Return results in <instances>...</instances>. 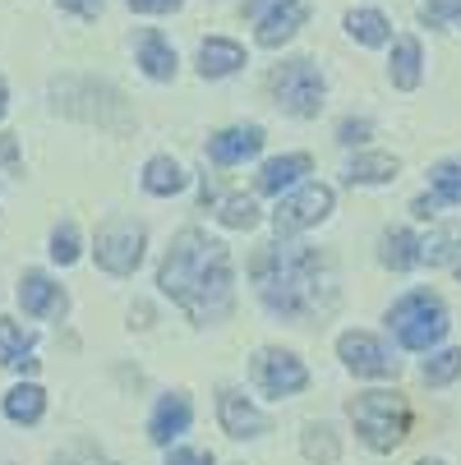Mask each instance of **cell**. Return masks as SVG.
Here are the masks:
<instances>
[{
	"label": "cell",
	"instance_id": "5",
	"mask_svg": "<svg viewBox=\"0 0 461 465\" xmlns=\"http://www.w3.org/2000/svg\"><path fill=\"white\" fill-rule=\"evenodd\" d=\"M144 226L139 222H129V217H111L97 226V240H93V258H97V268L111 272V277H129L144 262Z\"/></svg>",
	"mask_w": 461,
	"mask_h": 465
},
{
	"label": "cell",
	"instance_id": "9",
	"mask_svg": "<svg viewBox=\"0 0 461 465\" xmlns=\"http://www.w3.org/2000/svg\"><path fill=\"white\" fill-rule=\"evenodd\" d=\"M337 355H342L346 369L360 373V378H392V373H397V360H392V355L383 351V341L369 337V331H346V337L337 341Z\"/></svg>",
	"mask_w": 461,
	"mask_h": 465
},
{
	"label": "cell",
	"instance_id": "11",
	"mask_svg": "<svg viewBox=\"0 0 461 465\" xmlns=\"http://www.w3.org/2000/svg\"><path fill=\"white\" fill-rule=\"evenodd\" d=\"M263 148V129L258 124H240V129H222V134L208 139V157L217 166H240Z\"/></svg>",
	"mask_w": 461,
	"mask_h": 465
},
{
	"label": "cell",
	"instance_id": "17",
	"mask_svg": "<svg viewBox=\"0 0 461 465\" xmlns=\"http://www.w3.org/2000/svg\"><path fill=\"white\" fill-rule=\"evenodd\" d=\"M420 64H425V51L416 37H397L392 42V64H387V74H392V88H420Z\"/></svg>",
	"mask_w": 461,
	"mask_h": 465
},
{
	"label": "cell",
	"instance_id": "37",
	"mask_svg": "<svg viewBox=\"0 0 461 465\" xmlns=\"http://www.w3.org/2000/svg\"><path fill=\"white\" fill-rule=\"evenodd\" d=\"M70 465H115V460H102V456H79V460H70Z\"/></svg>",
	"mask_w": 461,
	"mask_h": 465
},
{
	"label": "cell",
	"instance_id": "6",
	"mask_svg": "<svg viewBox=\"0 0 461 465\" xmlns=\"http://www.w3.org/2000/svg\"><path fill=\"white\" fill-rule=\"evenodd\" d=\"M273 93H277L282 111L309 120V115L323 111V93L327 88H323V74L314 70L309 60H286V64H277V74H273Z\"/></svg>",
	"mask_w": 461,
	"mask_h": 465
},
{
	"label": "cell",
	"instance_id": "33",
	"mask_svg": "<svg viewBox=\"0 0 461 465\" xmlns=\"http://www.w3.org/2000/svg\"><path fill=\"white\" fill-rule=\"evenodd\" d=\"M0 166H5V171H19V166H24V157H19V143H15V134H0Z\"/></svg>",
	"mask_w": 461,
	"mask_h": 465
},
{
	"label": "cell",
	"instance_id": "15",
	"mask_svg": "<svg viewBox=\"0 0 461 465\" xmlns=\"http://www.w3.org/2000/svg\"><path fill=\"white\" fill-rule=\"evenodd\" d=\"M240 64H245V46L231 42V37H208L199 46V74L204 79H226V74L240 70Z\"/></svg>",
	"mask_w": 461,
	"mask_h": 465
},
{
	"label": "cell",
	"instance_id": "26",
	"mask_svg": "<svg viewBox=\"0 0 461 465\" xmlns=\"http://www.w3.org/2000/svg\"><path fill=\"white\" fill-rule=\"evenodd\" d=\"M217 217H222V226H231V231H249V226H258V203H254L249 193H231Z\"/></svg>",
	"mask_w": 461,
	"mask_h": 465
},
{
	"label": "cell",
	"instance_id": "12",
	"mask_svg": "<svg viewBox=\"0 0 461 465\" xmlns=\"http://www.w3.org/2000/svg\"><path fill=\"white\" fill-rule=\"evenodd\" d=\"M19 304H24V313H33V318H55V313H65V291H60L46 272H24V282H19Z\"/></svg>",
	"mask_w": 461,
	"mask_h": 465
},
{
	"label": "cell",
	"instance_id": "2",
	"mask_svg": "<svg viewBox=\"0 0 461 465\" xmlns=\"http://www.w3.org/2000/svg\"><path fill=\"white\" fill-rule=\"evenodd\" d=\"M157 286L194 318V322H222L231 313V253L208 231H180L157 268Z\"/></svg>",
	"mask_w": 461,
	"mask_h": 465
},
{
	"label": "cell",
	"instance_id": "7",
	"mask_svg": "<svg viewBox=\"0 0 461 465\" xmlns=\"http://www.w3.org/2000/svg\"><path fill=\"white\" fill-rule=\"evenodd\" d=\"M327 213H333V189H327V184H300L291 198L277 203L273 226H277V235H296V231L318 226Z\"/></svg>",
	"mask_w": 461,
	"mask_h": 465
},
{
	"label": "cell",
	"instance_id": "18",
	"mask_svg": "<svg viewBox=\"0 0 461 465\" xmlns=\"http://www.w3.org/2000/svg\"><path fill=\"white\" fill-rule=\"evenodd\" d=\"M139 64H144V74L157 79V84L175 79V51H171V42H166L157 28H148V33L139 37Z\"/></svg>",
	"mask_w": 461,
	"mask_h": 465
},
{
	"label": "cell",
	"instance_id": "10",
	"mask_svg": "<svg viewBox=\"0 0 461 465\" xmlns=\"http://www.w3.org/2000/svg\"><path fill=\"white\" fill-rule=\"evenodd\" d=\"M309 19V5L305 0H273V10L258 19V46H282L300 33V24Z\"/></svg>",
	"mask_w": 461,
	"mask_h": 465
},
{
	"label": "cell",
	"instance_id": "21",
	"mask_svg": "<svg viewBox=\"0 0 461 465\" xmlns=\"http://www.w3.org/2000/svg\"><path fill=\"white\" fill-rule=\"evenodd\" d=\"M300 451H305L309 465H333L342 456V442H337V433L327 429V424H309L305 438H300Z\"/></svg>",
	"mask_w": 461,
	"mask_h": 465
},
{
	"label": "cell",
	"instance_id": "1",
	"mask_svg": "<svg viewBox=\"0 0 461 465\" xmlns=\"http://www.w3.org/2000/svg\"><path fill=\"white\" fill-rule=\"evenodd\" d=\"M254 286L258 300L268 304L277 318L286 322H314L327 318L337 304V272H333V258L318 253L314 244H263V253L254 258Z\"/></svg>",
	"mask_w": 461,
	"mask_h": 465
},
{
	"label": "cell",
	"instance_id": "32",
	"mask_svg": "<svg viewBox=\"0 0 461 465\" xmlns=\"http://www.w3.org/2000/svg\"><path fill=\"white\" fill-rule=\"evenodd\" d=\"M166 465H213V451H189V447H175L166 456Z\"/></svg>",
	"mask_w": 461,
	"mask_h": 465
},
{
	"label": "cell",
	"instance_id": "38",
	"mask_svg": "<svg viewBox=\"0 0 461 465\" xmlns=\"http://www.w3.org/2000/svg\"><path fill=\"white\" fill-rule=\"evenodd\" d=\"M10 111V88H5V79H0V115Z\"/></svg>",
	"mask_w": 461,
	"mask_h": 465
},
{
	"label": "cell",
	"instance_id": "8",
	"mask_svg": "<svg viewBox=\"0 0 461 465\" xmlns=\"http://www.w3.org/2000/svg\"><path fill=\"white\" fill-rule=\"evenodd\" d=\"M254 382H258L263 396H277V401H282V396L305 391L309 373H305V364L291 351H258L254 355Z\"/></svg>",
	"mask_w": 461,
	"mask_h": 465
},
{
	"label": "cell",
	"instance_id": "30",
	"mask_svg": "<svg viewBox=\"0 0 461 465\" xmlns=\"http://www.w3.org/2000/svg\"><path fill=\"white\" fill-rule=\"evenodd\" d=\"M425 19L438 28H461V0H425Z\"/></svg>",
	"mask_w": 461,
	"mask_h": 465
},
{
	"label": "cell",
	"instance_id": "40",
	"mask_svg": "<svg viewBox=\"0 0 461 465\" xmlns=\"http://www.w3.org/2000/svg\"><path fill=\"white\" fill-rule=\"evenodd\" d=\"M456 277H461V258H456Z\"/></svg>",
	"mask_w": 461,
	"mask_h": 465
},
{
	"label": "cell",
	"instance_id": "22",
	"mask_svg": "<svg viewBox=\"0 0 461 465\" xmlns=\"http://www.w3.org/2000/svg\"><path fill=\"white\" fill-rule=\"evenodd\" d=\"M392 272H406V268H416L420 262V240L411 235V231H392V235H383V253H378Z\"/></svg>",
	"mask_w": 461,
	"mask_h": 465
},
{
	"label": "cell",
	"instance_id": "28",
	"mask_svg": "<svg viewBox=\"0 0 461 465\" xmlns=\"http://www.w3.org/2000/svg\"><path fill=\"white\" fill-rule=\"evenodd\" d=\"M461 378V351H438L425 360V382L429 387H443V382H456Z\"/></svg>",
	"mask_w": 461,
	"mask_h": 465
},
{
	"label": "cell",
	"instance_id": "13",
	"mask_svg": "<svg viewBox=\"0 0 461 465\" xmlns=\"http://www.w3.org/2000/svg\"><path fill=\"white\" fill-rule=\"evenodd\" d=\"M217 415H222V429L231 433V438H258V433H268V420H263L240 391H222L217 396Z\"/></svg>",
	"mask_w": 461,
	"mask_h": 465
},
{
	"label": "cell",
	"instance_id": "35",
	"mask_svg": "<svg viewBox=\"0 0 461 465\" xmlns=\"http://www.w3.org/2000/svg\"><path fill=\"white\" fill-rule=\"evenodd\" d=\"M60 10H70V15H79V19H93L97 10H102V0H55Z\"/></svg>",
	"mask_w": 461,
	"mask_h": 465
},
{
	"label": "cell",
	"instance_id": "24",
	"mask_svg": "<svg viewBox=\"0 0 461 465\" xmlns=\"http://www.w3.org/2000/svg\"><path fill=\"white\" fill-rule=\"evenodd\" d=\"M144 189L157 193V198H171V193L185 189V171H180L171 157H153V162L144 166Z\"/></svg>",
	"mask_w": 461,
	"mask_h": 465
},
{
	"label": "cell",
	"instance_id": "16",
	"mask_svg": "<svg viewBox=\"0 0 461 465\" xmlns=\"http://www.w3.org/2000/svg\"><path fill=\"white\" fill-rule=\"evenodd\" d=\"M309 171H314V162H309L305 153H286V157H273V162H263V171H258V189H263V193H282V189L300 184V180H305Z\"/></svg>",
	"mask_w": 461,
	"mask_h": 465
},
{
	"label": "cell",
	"instance_id": "23",
	"mask_svg": "<svg viewBox=\"0 0 461 465\" xmlns=\"http://www.w3.org/2000/svg\"><path fill=\"white\" fill-rule=\"evenodd\" d=\"M346 33L360 42V46H383L392 37V24L378 15V10H351L346 15Z\"/></svg>",
	"mask_w": 461,
	"mask_h": 465
},
{
	"label": "cell",
	"instance_id": "34",
	"mask_svg": "<svg viewBox=\"0 0 461 465\" xmlns=\"http://www.w3.org/2000/svg\"><path fill=\"white\" fill-rule=\"evenodd\" d=\"M129 10H139V15H171V10H180V0H129Z\"/></svg>",
	"mask_w": 461,
	"mask_h": 465
},
{
	"label": "cell",
	"instance_id": "3",
	"mask_svg": "<svg viewBox=\"0 0 461 465\" xmlns=\"http://www.w3.org/2000/svg\"><path fill=\"white\" fill-rule=\"evenodd\" d=\"M356 433L365 438V447L374 451H397L411 433V411L402 401V391H365L346 406Z\"/></svg>",
	"mask_w": 461,
	"mask_h": 465
},
{
	"label": "cell",
	"instance_id": "4",
	"mask_svg": "<svg viewBox=\"0 0 461 465\" xmlns=\"http://www.w3.org/2000/svg\"><path fill=\"white\" fill-rule=\"evenodd\" d=\"M387 322H392V337H397L406 351H429L447 337V309L429 291H411L406 300H397L392 313H387Z\"/></svg>",
	"mask_w": 461,
	"mask_h": 465
},
{
	"label": "cell",
	"instance_id": "29",
	"mask_svg": "<svg viewBox=\"0 0 461 465\" xmlns=\"http://www.w3.org/2000/svg\"><path fill=\"white\" fill-rule=\"evenodd\" d=\"M51 258L55 262H75L79 258V231H75V222H60L51 231Z\"/></svg>",
	"mask_w": 461,
	"mask_h": 465
},
{
	"label": "cell",
	"instance_id": "36",
	"mask_svg": "<svg viewBox=\"0 0 461 465\" xmlns=\"http://www.w3.org/2000/svg\"><path fill=\"white\" fill-rule=\"evenodd\" d=\"M438 208H443L438 198H416V203H411V213H416V217H425V222H429V217H434Z\"/></svg>",
	"mask_w": 461,
	"mask_h": 465
},
{
	"label": "cell",
	"instance_id": "20",
	"mask_svg": "<svg viewBox=\"0 0 461 465\" xmlns=\"http://www.w3.org/2000/svg\"><path fill=\"white\" fill-rule=\"evenodd\" d=\"M42 411H46V391H42L37 382H19V387L5 391V415H10L15 424H37Z\"/></svg>",
	"mask_w": 461,
	"mask_h": 465
},
{
	"label": "cell",
	"instance_id": "31",
	"mask_svg": "<svg viewBox=\"0 0 461 465\" xmlns=\"http://www.w3.org/2000/svg\"><path fill=\"white\" fill-rule=\"evenodd\" d=\"M369 134H374V124H369V120H342V124H337V143H346V148L365 143Z\"/></svg>",
	"mask_w": 461,
	"mask_h": 465
},
{
	"label": "cell",
	"instance_id": "39",
	"mask_svg": "<svg viewBox=\"0 0 461 465\" xmlns=\"http://www.w3.org/2000/svg\"><path fill=\"white\" fill-rule=\"evenodd\" d=\"M416 465H443V460H416Z\"/></svg>",
	"mask_w": 461,
	"mask_h": 465
},
{
	"label": "cell",
	"instance_id": "27",
	"mask_svg": "<svg viewBox=\"0 0 461 465\" xmlns=\"http://www.w3.org/2000/svg\"><path fill=\"white\" fill-rule=\"evenodd\" d=\"M429 184L438 203H461V162H438L429 171Z\"/></svg>",
	"mask_w": 461,
	"mask_h": 465
},
{
	"label": "cell",
	"instance_id": "25",
	"mask_svg": "<svg viewBox=\"0 0 461 465\" xmlns=\"http://www.w3.org/2000/svg\"><path fill=\"white\" fill-rule=\"evenodd\" d=\"M397 175V157H387V153H365L351 162V184H383Z\"/></svg>",
	"mask_w": 461,
	"mask_h": 465
},
{
	"label": "cell",
	"instance_id": "14",
	"mask_svg": "<svg viewBox=\"0 0 461 465\" xmlns=\"http://www.w3.org/2000/svg\"><path fill=\"white\" fill-rule=\"evenodd\" d=\"M189 420H194V411H189V401L180 391H171V396H162L157 401V411H153V424H148V438L157 442V447H171L185 429H189Z\"/></svg>",
	"mask_w": 461,
	"mask_h": 465
},
{
	"label": "cell",
	"instance_id": "19",
	"mask_svg": "<svg viewBox=\"0 0 461 465\" xmlns=\"http://www.w3.org/2000/svg\"><path fill=\"white\" fill-rule=\"evenodd\" d=\"M0 364L24 369V373L37 369V360H33V337H28L15 318H0Z\"/></svg>",
	"mask_w": 461,
	"mask_h": 465
}]
</instances>
